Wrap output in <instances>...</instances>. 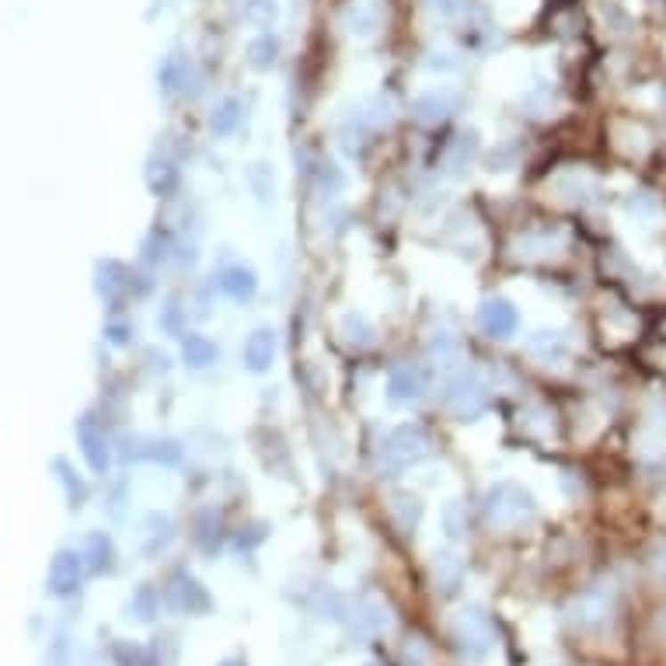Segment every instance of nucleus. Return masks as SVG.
<instances>
[{
  "instance_id": "29",
  "label": "nucleus",
  "mask_w": 666,
  "mask_h": 666,
  "mask_svg": "<svg viewBox=\"0 0 666 666\" xmlns=\"http://www.w3.org/2000/svg\"><path fill=\"white\" fill-rule=\"evenodd\" d=\"M625 213L635 216V220H656V216H660V203H656V196H649V192H631L625 199Z\"/></svg>"
},
{
  "instance_id": "42",
  "label": "nucleus",
  "mask_w": 666,
  "mask_h": 666,
  "mask_svg": "<svg viewBox=\"0 0 666 666\" xmlns=\"http://www.w3.org/2000/svg\"><path fill=\"white\" fill-rule=\"evenodd\" d=\"M660 625H663V631H666V614H663V621H660Z\"/></svg>"
},
{
  "instance_id": "11",
  "label": "nucleus",
  "mask_w": 666,
  "mask_h": 666,
  "mask_svg": "<svg viewBox=\"0 0 666 666\" xmlns=\"http://www.w3.org/2000/svg\"><path fill=\"white\" fill-rule=\"evenodd\" d=\"M478 150H482V143H478V133H475V129L458 133V136L447 143V150H443V167H447V175H464L467 167L475 165Z\"/></svg>"
},
{
  "instance_id": "15",
  "label": "nucleus",
  "mask_w": 666,
  "mask_h": 666,
  "mask_svg": "<svg viewBox=\"0 0 666 666\" xmlns=\"http://www.w3.org/2000/svg\"><path fill=\"white\" fill-rule=\"evenodd\" d=\"M216 283H220V290L227 293L231 300H238V304H248L251 296L258 293V276H255L251 265H227Z\"/></svg>"
},
{
  "instance_id": "30",
  "label": "nucleus",
  "mask_w": 666,
  "mask_h": 666,
  "mask_svg": "<svg viewBox=\"0 0 666 666\" xmlns=\"http://www.w3.org/2000/svg\"><path fill=\"white\" fill-rule=\"evenodd\" d=\"M433 576H436V583L443 586V589H458L460 565L454 562V555H436V562H433Z\"/></svg>"
},
{
  "instance_id": "1",
  "label": "nucleus",
  "mask_w": 666,
  "mask_h": 666,
  "mask_svg": "<svg viewBox=\"0 0 666 666\" xmlns=\"http://www.w3.org/2000/svg\"><path fill=\"white\" fill-rule=\"evenodd\" d=\"M429 433L416 426V422H405L398 429H391L377 451V467L380 475H402L405 467H412L418 460L429 454Z\"/></svg>"
},
{
  "instance_id": "2",
  "label": "nucleus",
  "mask_w": 666,
  "mask_h": 666,
  "mask_svg": "<svg viewBox=\"0 0 666 666\" xmlns=\"http://www.w3.org/2000/svg\"><path fill=\"white\" fill-rule=\"evenodd\" d=\"M534 516V496L516 482H496L485 492V520L496 531H513Z\"/></svg>"
},
{
  "instance_id": "3",
  "label": "nucleus",
  "mask_w": 666,
  "mask_h": 666,
  "mask_svg": "<svg viewBox=\"0 0 666 666\" xmlns=\"http://www.w3.org/2000/svg\"><path fill=\"white\" fill-rule=\"evenodd\" d=\"M485 402H489V387H485V380L475 374V370H460V374L443 387V409L454 418H460V422L482 416Z\"/></svg>"
},
{
  "instance_id": "18",
  "label": "nucleus",
  "mask_w": 666,
  "mask_h": 666,
  "mask_svg": "<svg viewBox=\"0 0 666 666\" xmlns=\"http://www.w3.org/2000/svg\"><path fill=\"white\" fill-rule=\"evenodd\" d=\"M384 625H387V611L380 604H374V600H360L356 611H353V618H349V631L356 638H370Z\"/></svg>"
},
{
  "instance_id": "22",
  "label": "nucleus",
  "mask_w": 666,
  "mask_h": 666,
  "mask_svg": "<svg viewBox=\"0 0 666 666\" xmlns=\"http://www.w3.org/2000/svg\"><path fill=\"white\" fill-rule=\"evenodd\" d=\"M241 116H245V105H241L238 98H223V102L213 109V116H209V129H213L216 136H231V133L241 126Z\"/></svg>"
},
{
  "instance_id": "5",
  "label": "nucleus",
  "mask_w": 666,
  "mask_h": 666,
  "mask_svg": "<svg viewBox=\"0 0 666 666\" xmlns=\"http://www.w3.org/2000/svg\"><path fill=\"white\" fill-rule=\"evenodd\" d=\"M84 555L81 551H56L53 562H49V593L53 597H70L77 586H81V576H84Z\"/></svg>"
},
{
  "instance_id": "20",
  "label": "nucleus",
  "mask_w": 666,
  "mask_h": 666,
  "mask_svg": "<svg viewBox=\"0 0 666 666\" xmlns=\"http://www.w3.org/2000/svg\"><path fill=\"white\" fill-rule=\"evenodd\" d=\"M182 360L192 370H207L209 363H216V345L209 342L207 335H185L182 338Z\"/></svg>"
},
{
  "instance_id": "27",
  "label": "nucleus",
  "mask_w": 666,
  "mask_h": 666,
  "mask_svg": "<svg viewBox=\"0 0 666 666\" xmlns=\"http://www.w3.org/2000/svg\"><path fill=\"white\" fill-rule=\"evenodd\" d=\"M248 185H251V192H255V199L258 203H269L272 196H276V175H272V167L269 165H251L248 167Z\"/></svg>"
},
{
  "instance_id": "39",
  "label": "nucleus",
  "mask_w": 666,
  "mask_h": 666,
  "mask_svg": "<svg viewBox=\"0 0 666 666\" xmlns=\"http://www.w3.org/2000/svg\"><path fill=\"white\" fill-rule=\"evenodd\" d=\"M105 335H109V342H116V345H126V342H129V325H119V321H112V325L105 329Z\"/></svg>"
},
{
  "instance_id": "8",
  "label": "nucleus",
  "mask_w": 666,
  "mask_h": 666,
  "mask_svg": "<svg viewBox=\"0 0 666 666\" xmlns=\"http://www.w3.org/2000/svg\"><path fill=\"white\" fill-rule=\"evenodd\" d=\"M569 618H573V625H580V628L604 625V621L611 618V593H607L604 586H593V589L580 593V597L573 600V607H569Z\"/></svg>"
},
{
  "instance_id": "21",
  "label": "nucleus",
  "mask_w": 666,
  "mask_h": 666,
  "mask_svg": "<svg viewBox=\"0 0 666 666\" xmlns=\"http://www.w3.org/2000/svg\"><path fill=\"white\" fill-rule=\"evenodd\" d=\"M112 541L105 538V534H87L84 538V565H87V573H105V569H112Z\"/></svg>"
},
{
  "instance_id": "14",
  "label": "nucleus",
  "mask_w": 666,
  "mask_h": 666,
  "mask_svg": "<svg viewBox=\"0 0 666 666\" xmlns=\"http://www.w3.org/2000/svg\"><path fill=\"white\" fill-rule=\"evenodd\" d=\"M458 112V98L451 94V91H429V94H422V98H416V105H412V116H416L418 123H443V119H451Z\"/></svg>"
},
{
  "instance_id": "34",
  "label": "nucleus",
  "mask_w": 666,
  "mask_h": 666,
  "mask_svg": "<svg viewBox=\"0 0 666 666\" xmlns=\"http://www.w3.org/2000/svg\"><path fill=\"white\" fill-rule=\"evenodd\" d=\"M245 18H248L251 25L265 28V25L276 21V4L272 0H245Z\"/></svg>"
},
{
  "instance_id": "41",
  "label": "nucleus",
  "mask_w": 666,
  "mask_h": 666,
  "mask_svg": "<svg viewBox=\"0 0 666 666\" xmlns=\"http://www.w3.org/2000/svg\"><path fill=\"white\" fill-rule=\"evenodd\" d=\"M220 666H245L241 660H227V663H220Z\"/></svg>"
},
{
  "instance_id": "6",
  "label": "nucleus",
  "mask_w": 666,
  "mask_h": 666,
  "mask_svg": "<svg viewBox=\"0 0 666 666\" xmlns=\"http://www.w3.org/2000/svg\"><path fill=\"white\" fill-rule=\"evenodd\" d=\"M165 600H167V607H175V611H182V614H207L209 607H213L207 589L196 583L192 576H185V573H178V576L167 583Z\"/></svg>"
},
{
  "instance_id": "35",
  "label": "nucleus",
  "mask_w": 666,
  "mask_h": 666,
  "mask_svg": "<svg viewBox=\"0 0 666 666\" xmlns=\"http://www.w3.org/2000/svg\"><path fill=\"white\" fill-rule=\"evenodd\" d=\"M147 527H150V541L143 544V548H147V555H154L158 548H165V544L171 541V524H167V516L154 513V516L147 520Z\"/></svg>"
},
{
  "instance_id": "4",
  "label": "nucleus",
  "mask_w": 666,
  "mask_h": 666,
  "mask_svg": "<svg viewBox=\"0 0 666 666\" xmlns=\"http://www.w3.org/2000/svg\"><path fill=\"white\" fill-rule=\"evenodd\" d=\"M451 631H454L460 656H467V660H485L489 656V649H492V625L478 611H460Z\"/></svg>"
},
{
  "instance_id": "33",
  "label": "nucleus",
  "mask_w": 666,
  "mask_h": 666,
  "mask_svg": "<svg viewBox=\"0 0 666 666\" xmlns=\"http://www.w3.org/2000/svg\"><path fill=\"white\" fill-rule=\"evenodd\" d=\"M140 454L158 460V464H178V460H182V447H178L175 440H154V443H147V451H140Z\"/></svg>"
},
{
  "instance_id": "24",
  "label": "nucleus",
  "mask_w": 666,
  "mask_h": 666,
  "mask_svg": "<svg viewBox=\"0 0 666 666\" xmlns=\"http://www.w3.org/2000/svg\"><path fill=\"white\" fill-rule=\"evenodd\" d=\"M126 280H129V272H126L123 262H116V258L98 262V293H102V296L116 300V296L126 290Z\"/></svg>"
},
{
  "instance_id": "16",
  "label": "nucleus",
  "mask_w": 666,
  "mask_h": 666,
  "mask_svg": "<svg viewBox=\"0 0 666 666\" xmlns=\"http://www.w3.org/2000/svg\"><path fill=\"white\" fill-rule=\"evenodd\" d=\"M338 335H342V342L349 345V349H367V345H374V321L367 318V314H360V311H345L342 314V321H338Z\"/></svg>"
},
{
  "instance_id": "9",
  "label": "nucleus",
  "mask_w": 666,
  "mask_h": 666,
  "mask_svg": "<svg viewBox=\"0 0 666 666\" xmlns=\"http://www.w3.org/2000/svg\"><path fill=\"white\" fill-rule=\"evenodd\" d=\"M478 325H482V332L492 335V338H509V335H516V329H520V314H516V307L509 300L492 296V300L482 304Z\"/></svg>"
},
{
  "instance_id": "13",
  "label": "nucleus",
  "mask_w": 666,
  "mask_h": 666,
  "mask_svg": "<svg viewBox=\"0 0 666 666\" xmlns=\"http://www.w3.org/2000/svg\"><path fill=\"white\" fill-rule=\"evenodd\" d=\"M422 391H426V380H422L416 367H398L387 377V398L394 405H412V402L422 398Z\"/></svg>"
},
{
  "instance_id": "40",
  "label": "nucleus",
  "mask_w": 666,
  "mask_h": 666,
  "mask_svg": "<svg viewBox=\"0 0 666 666\" xmlns=\"http://www.w3.org/2000/svg\"><path fill=\"white\" fill-rule=\"evenodd\" d=\"M426 7L436 14H454V11H460V0H426Z\"/></svg>"
},
{
  "instance_id": "7",
  "label": "nucleus",
  "mask_w": 666,
  "mask_h": 666,
  "mask_svg": "<svg viewBox=\"0 0 666 666\" xmlns=\"http://www.w3.org/2000/svg\"><path fill=\"white\" fill-rule=\"evenodd\" d=\"M77 447H81L84 460H87V467H91L94 475H105V471H109V464H112V451H109L105 433L94 426V418L91 416H84L81 422H77Z\"/></svg>"
},
{
  "instance_id": "28",
  "label": "nucleus",
  "mask_w": 666,
  "mask_h": 666,
  "mask_svg": "<svg viewBox=\"0 0 666 666\" xmlns=\"http://www.w3.org/2000/svg\"><path fill=\"white\" fill-rule=\"evenodd\" d=\"M276 56H280V42L272 39V36H258V39H251L248 60H251L255 70H269V67L276 63Z\"/></svg>"
},
{
  "instance_id": "26",
  "label": "nucleus",
  "mask_w": 666,
  "mask_h": 666,
  "mask_svg": "<svg viewBox=\"0 0 666 666\" xmlns=\"http://www.w3.org/2000/svg\"><path fill=\"white\" fill-rule=\"evenodd\" d=\"M53 467H56V478H60V485L67 489V500H70V506H84V500H87V485H84L81 478L74 475V467L67 464L63 458L53 460Z\"/></svg>"
},
{
  "instance_id": "38",
  "label": "nucleus",
  "mask_w": 666,
  "mask_h": 666,
  "mask_svg": "<svg viewBox=\"0 0 666 666\" xmlns=\"http://www.w3.org/2000/svg\"><path fill=\"white\" fill-rule=\"evenodd\" d=\"M405 660H409L412 666L426 663V649H422V642H418V638H409V646H405Z\"/></svg>"
},
{
  "instance_id": "31",
  "label": "nucleus",
  "mask_w": 666,
  "mask_h": 666,
  "mask_svg": "<svg viewBox=\"0 0 666 666\" xmlns=\"http://www.w3.org/2000/svg\"><path fill=\"white\" fill-rule=\"evenodd\" d=\"M429 353L440 360V367H458V360H460V349H458V342L451 338L447 332H440L433 342H429Z\"/></svg>"
},
{
  "instance_id": "36",
  "label": "nucleus",
  "mask_w": 666,
  "mask_h": 666,
  "mask_svg": "<svg viewBox=\"0 0 666 666\" xmlns=\"http://www.w3.org/2000/svg\"><path fill=\"white\" fill-rule=\"evenodd\" d=\"M318 618H345L342 597H338V593H321V600H318Z\"/></svg>"
},
{
  "instance_id": "12",
  "label": "nucleus",
  "mask_w": 666,
  "mask_h": 666,
  "mask_svg": "<svg viewBox=\"0 0 666 666\" xmlns=\"http://www.w3.org/2000/svg\"><path fill=\"white\" fill-rule=\"evenodd\" d=\"M380 25V7L374 0H353L342 7V28L349 36H374Z\"/></svg>"
},
{
  "instance_id": "17",
  "label": "nucleus",
  "mask_w": 666,
  "mask_h": 666,
  "mask_svg": "<svg viewBox=\"0 0 666 666\" xmlns=\"http://www.w3.org/2000/svg\"><path fill=\"white\" fill-rule=\"evenodd\" d=\"M387 513H391V520H394V527L402 534H412L418 527V520H422V502L412 492H394L391 502H387Z\"/></svg>"
},
{
  "instance_id": "10",
  "label": "nucleus",
  "mask_w": 666,
  "mask_h": 666,
  "mask_svg": "<svg viewBox=\"0 0 666 666\" xmlns=\"http://www.w3.org/2000/svg\"><path fill=\"white\" fill-rule=\"evenodd\" d=\"M241 360L251 374H265L276 360V332L272 329H255V332L245 338V349H241Z\"/></svg>"
},
{
  "instance_id": "37",
  "label": "nucleus",
  "mask_w": 666,
  "mask_h": 666,
  "mask_svg": "<svg viewBox=\"0 0 666 666\" xmlns=\"http://www.w3.org/2000/svg\"><path fill=\"white\" fill-rule=\"evenodd\" d=\"M443 524H447V538H451V541H458L460 534H464V520H460L458 502H451V506L443 509Z\"/></svg>"
},
{
  "instance_id": "23",
  "label": "nucleus",
  "mask_w": 666,
  "mask_h": 666,
  "mask_svg": "<svg viewBox=\"0 0 666 666\" xmlns=\"http://www.w3.org/2000/svg\"><path fill=\"white\" fill-rule=\"evenodd\" d=\"M158 607H161L158 589L154 586H140V589H133V597L126 604V618H133V621H154Z\"/></svg>"
},
{
  "instance_id": "25",
  "label": "nucleus",
  "mask_w": 666,
  "mask_h": 666,
  "mask_svg": "<svg viewBox=\"0 0 666 666\" xmlns=\"http://www.w3.org/2000/svg\"><path fill=\"white\" fill-rule=\"evenodd\" d=\"M158 81H161V91H165V94H178V91H189L192 70H189L178 56H167L165 67H161V74H158Z\"/></svg>"
},
{
  "instance_id": "19",
  "label": "nucleus",
  "mask_w": 666,
  "mask_h": 666,
  "mask_svg": "<svg viewBox=\"0 0 666 666\" xmlns=\"http://www.w3.org/2000/svg\"><path fill=\"white\" fill-rule=\"evenodd\" d=\"M527 353L541 363H558L565 353H569V342L562 332H538L527 338Z\"/></svg>"
},
{
  "instance_id": "32",
  "label": "nucleus",
  "mask_w": 666,
  "mask_h": 666,
  "mask_svg": "<svg viewBox=\"0 0 666 666\" xmlns=\"http://www.w3.org/2000/svg\"><path fill=\"white\" fill-rule=\"evenodd\" d=\"M342 185H345V175L338 171V165H321V167H318V192H321L325 199L338 196V192H342Z\"/></svg>"
}]
</instances>
